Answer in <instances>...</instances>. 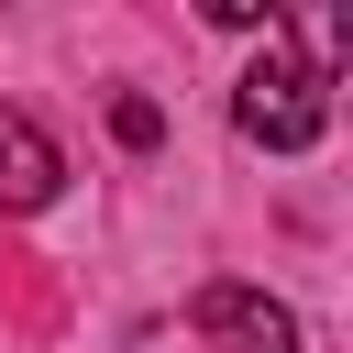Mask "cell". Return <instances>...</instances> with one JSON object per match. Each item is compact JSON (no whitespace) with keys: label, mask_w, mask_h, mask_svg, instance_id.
Listing matches in <instances>:
<instances>
[{"label":"cell","mask_w":353,"mask_h":353,"mask_svg":"<svg viewBox=\"0 0 353 353\" xmlns=\"http://www.w3.org/2000/svg\"><path fill=\"white\" fill-rule=\"evenodd\" d=\"M188 320H199L221 353H298V309H287V298H265V287H243V276L199 287V298H188Z\"/></svg>","instance_id":"7a4b0ae2"},{"label":"cell","mask_w":353,"mask_h":353,"mask_svg":"<svg viewBox=\"0 0 353 353\" xmlns=\"http://www.w3.org/2000/svg\"><path fill=\"white\" fill-rule=\"evenodd\" d=\"M232 132L265 143V154H309V143L331 132V66L287 55V33H265V55H254L243 88H232Z\"/></svg>","instance_id":"6da1fadb"},{"label":"cell","mask_w":353,"mask_h":353,"mask_svg":"<svg viewBox=\"0 0 353 353\" xmlns=\"http://www.w3.org/2000/svg\"><path fill=\"white\" fill-rule=\"evenodd\" d=\"M55 188H66V154H55V132H44L33 110H11V99H0V210L22 221V210H44Z\"/></svg>","instance_id":"3957f363"},{"label":"cell","mask_w":353,"mask_h":353,"mask_svg":"<svg viewBox=\"0 0 353 353\" xmlns=\"http://www.w3.org/2000/svg\"><path fill=\"white\" fill-rule=\"evenodd\" d=\"M110 132L143 154V143H165V110H154V99H110Z\"/></svg>","instance_id":"277c9868"}]
</instances>
